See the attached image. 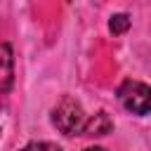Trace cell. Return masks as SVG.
Here are the masks:
<instances>
[{"instance_id": "277c9868", "label": "cell", "mask_w": 151, "mask_h": 151, "mask_svg": "<svg viewBox=\"0 0 151 151\" xmlns=\"http://www.w3.org/2000/svg\"><path fill=\"white\" fill-rule=\"evenodd\" d=\"M0 59H2V92L7 94L12 87V78H14V59H12V47L7 42H2L0 47Z\"/></svg>"}, {"instance_id": "7a4b0ae2", "label": "cell", "mask_w": 151, "mask_h": 151, "mask_svg": "<svg viewBox=\"0 0 151 151\" xmlns=\"http://www.w3.org/2000/svg\"><path fill=\"white\" fill-rule=\"evenodd\" d=\"M118 101L125 111L134 116L151 113V87L139 80H125L118 87Z\"/></svg>"}, {"instance_id": "3957f363", "label": "cell", "mask_w": 151, "mask_h": 151, "mask_svg": "<svg viewBox=\"0 0 151 151\" xmlns=\"http://www.w3.org/2000/svg\"><path fill=\"white\" fill-rule=\"evenodd\" d=\"M113 130V120L106 111H97L90 120H87V127H85V134L90 137H104Z\"/></svg>"}, {"instance_id": "52a82bcc", "label": "cell", "mask_w": 151, "mask_h": 151, "mask_svg": "<svg viewBox=\"0 0 151 151\" xmlns=\"http://www.w3.org/2000/svg\"><path fill=\"white\" fill-rule=\"evenodd\" d=\"M85 151H104L101 146H92V149H85Z\"/></svg>"}, {"instance_id": "5b68a950", "label": "cell", "mask_w": 151, "mask_h": 151, "mask_svg": "<svg viewBox=\"0 0 151 151\" xmlns=\"http://www.w3.org/2000/svg\"><path fill=\"white\" fill-rule=\"evenodd\" d=\"M127 28H130V17L127 14H113L109 19V31L113 35H123Z\"/></svg>"}, {"instance_id": "8992f818", "label": "cell", "mask_w": 151, "mask_h": 151, "mask_svg": "<svg viewBox=\"0 0 151 151\" xmlns=\"http://www.w3.org/2000/svg\"><path fill=\"white\" fill-rule=\"evenodd\" d=\"M19 151H61V149L57 144H50V142H31Z\"/></svg>"}, {"instance_id": "6da1fadb", "label": "cell", "mask_w": 151, "mask_h": 151, "mask_svg": "<svg viewBox=\"0 0 151 151\" xmlns=\"http://www.w3.org/2000/svg\"><path fill=\"white\" fill-rule=\"evenodd\" d=\"M87 113L83 109V104L73 97H64L54 111H52V123L59 132H64L66 137H73V134H85V127H87Z\"/></svg>"}]
</instances>
